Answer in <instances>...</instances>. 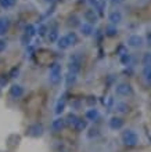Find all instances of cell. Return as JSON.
<instances>
[{
  "label": "cell",
  "instance_id": "obj_1",
  "mask_svg": "<svg viewBox=\"0 0 151 152\" xmlns=\"http://www.w3.org/2000/svg\"><path fill=\"white\" fill-rule=\"evenodd\" d=\"M122 141L127 147H135V145L139 144V136L133 130H125L122 133Z\"/></svg>",
  "mask_w": 151,
  "mask_h": 152
},
{
  "label": "cell",
  "instance_id": "obj_2",
  "mask_svg": "<svg viewBox=\"0 0 151 152\" xmlns=\"http://www.w3.org/2000/svg\"><path fill=\"white\" fill-rule=\"evenodd\" d=\"M61 80V65L60 64H52L50 66V83L58 84Z\"/></svg>",
  "mask_w": 151,
  "mask_h": 152
},
{
  "label": "cell",
  "instance_id": "obj_3",
  "mask_svg": "<svg viewBox=\"0 0 151 152\" xmlns=\"http://www.w3.org/2000/svg\"><path fill=\"white\" fill-rule=\"evenodd\" d=\"M115 91H116V94L121 97H127L132 94V86L127 83H121L115 87Z\"/></svg>",
  "mask_w": 151,
  "mask_h": 152
},
{
  "label": "cell",
  "instance_id": "obj_4",
  "mask_svg": "<svg viewBox=\"0 0 151 152\" xmlns=\"http://www.w3.org/2000/svg\"><path fill=\"white\" fill-rule=\"evenodd\" d=\"M143 37L139 36V35H130L127 37V46L129 47H133V48H139L143 46Z\"/></svg>",
  "mask_w": 151,
  "mask_h": 152
},
{
  "label": "cell",
  "instance_id": "obj_5",
  "mask_svg": "<svg viewBox=\"0 0 151 152\" xmlns=\"http://www.w3.org/2000/svg\"><path fill=\"white\" fill-rule=\"evenodd\" d=\"M83 18H85V21H86L88 24L93 25V24H96V22L99 21V14H97L94 10H86L85 14H83Z\"/></svg>",
  "mask_w": 151,
  "mask_h": 152
},
{
  "label": "cell",
  "instance_id": "obj_6",
  "mask_svg": "<svg viewBox=\"0 0 151 152\" xmlns=\"http://www.w3.org/2000/svg\"><path fill=\"white\" fill-rule=\"evenodd\" d=\"M10 96L13 98H20V97L24 96V87L20 86V84H13L10 87Z\"/></svg>",
  "mask_w": 151,
  "mask_h": 152
},
{
  "label": "cell",
  "instance_id": "obj_7",
  "mask_svg": "<svg viewBox=\"0 0 151 152\" xmlns=\"http://www.w3.org/2000/svg\"><path fill=\"white\" fill-rule=\"evenodd\" d=\"M10 28V20L7 17H0V37L4 36Z\"/></svg>",
  "mask_w": 151,
  "mask_h": 152
},
{
  "label": "cell",
  "instance_id": "obj_8",
  "mask_svg": "<svg viewBox=\"0 0 151 152\" xmlns=\"http://www.w3.org/2000/svg\"><path fill=\"white\" fill-rule=\"evenodd\" d=\"M28 134L32 137H40L43 134V126L42 124H33L28 129Z\"/></svg>",
  "mask_w": 151,
  "mask_h": 152
},
{
  "label": "cell",
  "instance_id": "obj_9",
  "mask_svg": "<svg viewBox=\"0 0 151 152\" xmlns=\"http://www.w3.org/2000/svg\"><path fill=\"white\" fill-rule=\"evenodd\" d=\"M79 29H80V33H82L83 36H91V35H93V32H94V28H93V25L88 24V22H85V24H80Z\"/></svg>",
  "mask_w": 151,
  "mask_h": 152
},
{
  "label": "cell",
  "instance_id": "obj_10",
  "mask_svg": "<svg viewBox=\"0 0 151 152\" xmlns=\"http://www.w3.org/2000/svg\"><path fill=\"white\" fill-rule=\"evenodd\" d=\"M108 20H110V22H111L112 25L119 24L121 21H122V12L118 11V10H115V11H112L111 14H110V17H108Z\"/></svg>",
  "mask_w": 151,
  "mask_h": 152
},
{
  "label": "cell",
  "instance_id": "obj_11",
  "mask_svg": "<svg viewBox=\"0 0 151 152\" xmlns=\"http://www.w3.org/2000/svg\"><path fill=\"white\" fill-rule=\"evenodd\" d=\"M122 126H123V120L121 118L114 116V118L110 119V127L114 129V130H119V129H122Z\"/></svg>",
  "mask_w": 151,
  "mask_h": 152
},
{
  "label": "cell",
  "instance_id": "obj_12",
  "mask_svg": "<svg viewBox=\"0 0 151 152\" xmlns=\"http://www.w3.org/2000/svg\"><path fill=\"white\" fill-rule=\"evenodd\" d=\"M76 75H78V73L68 71V75L65 76V86H67V87H71V86H74V84H75V82H76Z\"/></svg>",
  "mask_w": 151,
  "mask_h": 152
},
{
  "label": "cell",
  "instance_id": "obj_13",
  "mask_svg": "<svg viewBox=\"0 0 151 152\" xmlns=\"http://www.w3.org/2000/svg\"><path fill=\"white\" fill-rule=\"evenodd\" d=\"M64 126H65V120L63 118H57V119L53 120V123H52V129L54 132H60Z\"/></svg>",
  "mask_w": 151,
  "mask_h": 152
},
{
  "label": "cell",
  "instance_id": "obj_14",
  "mask_svg": "<svg viewBox=\"0 0 151 152\" xmlns=\"http://www.w3.org/2000/svg\"><path fill=\"white\" fill-rule=\"evenodd\" d=\"M57 46H58V48H61V50H67L68 47H71V44L68 42L67 36L58 37V39H57Z\"/></svg>",
  "mask_w": 151,
  "mask_h": 152
},
{
  "label": "cell",
  "instance_id": "obj_15",
  "mask_svg": "<svg viewBox=\"0 0 151 152\" xmlns=\"http://www.w3.org/2000/svg\"><path fill=\"white\" fill-rule=\"evenodd\" d=\"M65 104H67V101H65V98H61V100H58V102H57L56 105V115H61V113L64 112V109H65Z\"/></svg>",
  "mask_w": 151,
  "mask_h": 152
},
{
  "label": "cell",
  "instance_id": "obj_16",
  "mask_svg": "<svg viewBox=\"0 0 151 152\" xmlns=\"http://www.w3.org/2000/svg\"><path fill=\"white\" fill-rule=\"evenodd\" d=\"M105 35L107 36H110V37H114V36H116L118 35V29H116V26L115 25H108L107 28H105Z\"/></svg>",
  "mask_w": 151,
  "mask_h": 152
},
{
  "label": "cell",
  "instance_id": "obj_17",
  "mask_svg": "<svg viewBox=\"0 0 151 152\" xmlns=\"http://www.w3.org/2000/svg\"><path fill=\"white\" fill-rule=\"evenodd\" d=\"M97 118H99V109L91 108V109H89L88 112H86V119H89V120H96Z\"/></svg>",
  "mask_w": 151,
  "mask_h": 152
},
{
  "label": "cell",
  "instance_id": "obj_18",
  "mask_svg": "<svg viewBox=\"0 0 151 152\" xmlns=\"http://www.w3.org/2000/svg\"><path fill=\"white\" fill-rule=\"evenodd\" d=\"M74 129H75L76 132H83L85 129H86V120L78 119L76 120V123L74 124Z\"/></svg>",
  "mask_w": 151,
  "mask_h": 152
},
{
  "label": "cell",
  "instance_id": "obj_19",
  "mask_svg": "<svg viewBox=\"0 0 151 152\" xmlns=\"http://www.w3.org/2000/svg\"><path fill=\"white\" fill-rule=\"evenodd\" d=\"M141 64L144 66H151V53L147 51L143 54V58H141Z\"/></svg>",
  "mask_w": 151,
  "mask_h": 152
},
{
  "label": "cell",
  "instance_id": "obj_20",
  "mask_svg": "<svg viewBox=\"0 0 151 152\" xmlns=\"http://www.w3.org/2000/svg\"><path fill=\"white\" fill-rule=\"evenodd\" d=\"M25 35H27V36H29V37L35 36V35H36V28L32 24H28L27 26H25Z\"/></svg>",
  "mask_w": 151,
  "mask_h": 152
},
{
  "label": "cell",
  "instance_id": "obj_21",
  "mask_svg": "<svg viewBox=\"0 0 151 152\" xmlns=\"http://www.w3.org/2000/svg\"><path fill=\"white\" fill-rule=\"evenodd\" d=\"M47 37H49V42H50V43H56L57 39H58L60 36H58V32H57L56 29H52V31L49 32Z\"/></svg>",
  "mask_w": 151,
  "mask_h": 152
},
{
  "label": "cell",
  "instance_id": "obj_22",
  "mask_svg": "<svg viewBox=\"0 0 151 152\" xmlns=\"http://www.w3.org/2000/svg\"><path fill=\"white\" fill-rule=\"evenodd\" d=\"M67 39H68V42H69V44H71V46H75V44L78 43V35H76L75 32H69V33H68Z\"/></svg>",
  "mask_w": 151,
  "mask_h": 152
},
{
  "label": "cell",
  "instance_id": "obj_23",
  "mask_svg": "<svg viewBox=\"0 0 151 152\" xmlns=\"http://www.w3.org/2000/svg\"><path fill=\"white\" fill-rule=\"evenodd\" d=\"M116 111L121 113H126L127 111H129V107H127V104H125V102H116Z\"/></svg>",
  "mask_w": 151,
  "mask_h": 152
},
{
  "label": "cell",
  "instance_id": "obj_24",
  "mask_svg": "<svg viewBox=\"0 0 151 152\" xmlns=\"http://www.w3.org/2000/svg\"><path fill=\"white\" fill-rule=\"evenodd\" d=\"M15 4V0H0V6L3 8H10Z\"/></svg>",
  "mask_w": 151,
  "mask_h": 152
},
{
  "label": "cell",
  "instance_id": "obj_25",
  "mask_svg": "<svg viewBox=\"0 0 151 152\" xmlns=\"http://www.w3.org/2000/svg\"><path fill=\"white\" fill-rule=\"evenodd\" d=\"M132 61V57L129 53H126V54H123V56H121V62H122L123 65H129Z\"/></svg>",
  "mask_w": 151,
  "mask_h": 152
},
{
  "label": "cell",
  "instance_id": "obj_26",
  "mask_svg": "<svg viewBox=\"0 0 151 152\" xmlns=\"http://www.w3.org/2000/svg\"><path fill=\"white\" fill-rule=\"evenodd\" d=\"M36 33H39V36H44V35L47 33V26L44 24H40L39 28L36 29Z\"/></svg>",
  "mask_w": 151,
  "mask_h": 152
},
{
  "label": "cell",
  "instance_id": "obj_27",
  "mask_svg": "<svg viewBox=\"0 0 151 152\" xmlns=\"http://www.w3.org/2000/svg\"><path fill=\"white\" fill-rule=\"evenodd\" d=\"M143 75L146 77L148 83H151V66H144V71H143Z\"/></svg>",
  "mask_w": 151,
  "mask_h": 152
},
{
  "label": "cell",
  "instance_id": "obj_28",
  "mask_svg": "<svg viewBox=\"0 0 151 152\" xmlns=\"http://www.w3.org/2000/svg\"><path fill=\"white\" fill-rule=\"evenodd\" d=\"M79 119V118H78V116L76 115H74V113H69V115H68V118H67V122L69 124H72V126H74V124L76 123V120Z\"/></svg>",
  "mask_w": 151,
  "mask_h": 152
},
{
  "label": "cell",
  "instance_id": "obj_29",
  "mask_svg": "<svg viewBox=\"0 0 151 152\" xmlns=\"http://www.w3.org/2000/svg\"><path fill=\"white\" fill-rule=\"evenodd\" d=\"M6 47H7V43H6V40L0 39V53L3 51V50H4Z\"/></svg>",
  "mask_w": 151,
  "mask_h": 152
},
{
  "label": "cell",
  "instance_id": "obj_30",
  "mask_svg": "<svg viewBox=\"0 0 151 152\" xmlns=\"http://www.w3.org/2000/svg\"><path fill=\"white\" fill-rule=\"evenodd\" d=\"M118 53H119V56H123V54H126V48H125V47H123V46H121V47L119 48H118Z\"/></svg>",
  "mask_w": 151,
  "mask_h": 152
},
{
  "label": "cell",
  "instance_id": "obj_31",
  "mask_svg": "<svg viewBox=\"0 0 151 152\" xmlns=\"http://www.w3.org/2000/svg\"><path fill=\"white\" fill-rule=\"evenodd\" d=\"M15 73H18V68H14V69H13V72L10 73V75H11V77H14V75H15Z\"/></svg>",
  "mask_w": 151,
  "mask_h": 152
},
{
  "label": "cell",
  "instance_id": "obj_32",
  "mask_svg": "<svg viewBox=\"0 0 151 152\" xmlns=\"http://www.w3.org/2000/svg\"><path fill=\"white\" fill-rule=\"evenodd\" d=\"M147 42H148V44H151V32L147 35Z\"/></svg>",
  "mask_w": 151,
  "mask_h": 152
},
{
  "label": "cell",
  "instance_id": "obj_33",
  "mask_svg": "<svg viewBox=\"0 0 151 152\" xmlns=\"http://www.w3.org/2000/svg\"><path fill=\"white\" fill-rule=\"evenodd\" d=\"M111 1H112V3H122L123 0H111Z\"/></svg>",
  "mask_w": 151,
  "mask_h": 152
},
{
  "label": "cell",
  "instance_id": "obj_34",
  "mask_svg": "<svg viewBox=\"0 0 151 152\" xmlns=\"http://www.w3.org/2000/svg\"><path fill=\"white\" fill-rule=\"evenodd\" d=\"M47 3H53V1H56V0H46Z\"/></svg>",
  "mask_w": 151,
  "mask_h": 152
},
{
  "label": "cell",
  "instance_id": "obj_35",
  "mask_svg": "<svg viewBox=\"0 0 151 152\" xmlns=\"http://www.w3.org/2000/svg\"><path fill=\"white\" fill-rule=\"evenodd\" d=\"M100 1H103V3H105V0H100Z\"/></svg>",
  "mask_w": 151,
  "mask_h": 152
}]
</instances>
